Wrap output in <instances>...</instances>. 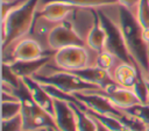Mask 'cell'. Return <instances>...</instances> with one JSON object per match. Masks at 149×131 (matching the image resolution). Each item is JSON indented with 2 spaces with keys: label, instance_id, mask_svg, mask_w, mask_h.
I'll list each match as a JSON object with an SVG mask.
<instances>
[{
  "label": "cell",
  "instance_id": "18",
  "mask_svg": "<svg viewBox=\"0 0 149 131\" xmlns=\"http://www.w3.org/2000/svg\"><path fill=\"white\" fill-rule=\"evenodd\" d=\"M105 43H106V30L102 27L99 15L98 19L92 28V30L90 31L87 39H86V46L97 51V52H101L105 49Z\"/></svg>",
  "mask_w": 149,
  "mask_h": 131
},
{
  "label": "cell",
  "instance_id": "34",
  "mask_svg": "<svg viewBox=\"0 0 149 131\" xmlns=\"http://www.w3.org/2000/svg\"><path fill=\"white\" fill-rule=\"evenodd\" d=\"M36 131H45V129H42V130H36Z\"/></svg>",
  "mask_w": 149,
  "mask_h": 131
},
{
  "label": "cell",
  "instance_id": "23",
  "mask_svg": "<svg viewBox=\"0 0 149 131\" xmlns=\"http://www.w3.org/2000/svg\"><path fill=\"white\" fill-rule=\"evenodd\" d=\"M21 110H22L21 100L2 102V119L12 118V117L21 114Z\"/></svg>",
  "mask_w": 149,
  "mask_h": 131
},
{
  "label": "cell",
  "instance_id": "28",
  "mask_svg": "<svg viewBox=\"0 0 149 131\" xmlns=\"http://www.w3.org/2000/svg\"><path fill=\"white\" fill-rule=\"evenodd\" d=\"M142 37H143V41L146 42V44L149 46V28H144L142 30Z\"/></svg>",
  "mask_w": 149,
  "mask_h": 131
},
{
  "label": "cell",
  "instance_id": "6",
  "mask_svg": "<svg viewBox=\"0 0 149 131\" xmlns=\"http://www.w3.org/2000/svg\"><path fill=\"white\" fill-rule=\"evenodd\" d=\"M47 54L43 48L30 36H24L6 48H2V64H13L15 61H26L42 58Z\"/></svg>",
  "mask_w": 149,
  "mask_h": 131
},
{
  "label": "cell",
  "instance_id": "25",
  "mask_svg": "<svg viewBox=\"0 0 149 131\" xmlns=\"http://www.w3.org/2000/svg\"><path fill=\"white\" fill-rule=\"evenodd\" d=\"M2 131H23V118L19 114L12 118L2 119Z\"/></svg>",
  "mask_w": 149,
  "mask_h": 131
},
{
  "label": "cell",
  "instance_id": "7",
  "mask_svg": "<svg viewBox=\"0 0 149 131\" xmlns=\"http://www.w3.org/2000/svg\"><path fill=\"white\" fill-rule=\"evenodd\" d=\"M97 13L99 15V19H100V22H101L102 27L106 30V43H105V49L104 50L109 51L111 53L115 54L122 61H126V63H129V64H133L134 66H136V64L134 63V60L132 59V57L128 53L127 46L123 42V38L121 36V32H120L118 26L111 19H108L106 15H104L100 10L97 9ZM137 70L140 71L139 67H137Z\"/></svg>",
  "mask_w": 149,
  "mask_h": 131
},
{
  "label": "cell",
  "instance_id": "19",
  "mask_svg": "<svg viewBox=\"0 0 149 131\" xmlns=\"http://www.w3.org/2000/svg\"><path fill=\"white\" fill-rule=\"evenodd\" d=\"M44 1H59V2L68 3L72 7L92 8V9H99L105 6L119 3L118 0H44Z\"/></svg>",
  "mask_w": 149,
  "mask_h": 131
},
{
  "label": "cell",
  "instance_id": "31",
  "mask_svg": "<svg viewBox=\"0 0 149 131\" xmlns=\"http://www.w3.org/2000/svg\"><path fill=\"white\" fill-rule=\"evenodd\" d=\"M147 87H148V103H149V81H147Z\"/></svg>",
  "mask_w": 149,
  "mask_h": 131
},
{
  "label": "cell",
  "instance_id": "26",
  "mask_svg": "<svg viewBox=\"0 0 149 131\" xmlns=\"http://www.w3.org/2000/svg\"><path fill=\"white\" fill-rule=\"evenodd\" d=\"M2 66H3V71H2V82H6V83L10 85L12 87H14L15 89H17V88L20 87L21 79L13 72V70L10 68L9 65L2 64Z\"/></svg>",
  "mask_w": 149,
  "mask_h": 131
},
{
  "label": "cell",
  "instance_id": "9",
  "mask_svg": "<svg viewBox=\"0 0 149 131\" xmlns=\"http://www.w3.org/2000/svg\"><path fill=\"white\" fill-rule=\"evenodd\" d=\"M49 44L54 52L66 46H73V45L86 46V43L78 36V34L65 21L61 22L51 31L49 37Z\"/></svg>",
  "mask_w": 149,
  "mask_h": 131
},
{
  "label": "cell",
  "instance_id": "24",
  "mask_svg": "<svg viewBox=\"0 0 149 131\" xmlns=\"http://www.w3.org/2000/svg\"><path fill=\"white\" fill-rule=\"evenodd\" d=\"M136 19L143 29L149 28V0H140L136 10Z\"/></svg>",
  "mask_w": 149,
  "mask_h": 131
},
{
  "label": "cell",
  "instance_id": "16",
  "mask_svg": "<svg viewBox=\"0 0 149 131\" xmlns=\"http://www.w3.org/2000/svg\"><path fill=\"white\" fill-rule=\"evenodd\" d=\"M73 73L77 74L83 80H85L86 82H90L92 85L98 86L102 90L105 88H107L109 85L114 83V80L112 79L111 74L108 72L97 67V66H92V67H86V68H81V70H78V71H73Z\"/></svg>",
  "mask_w": 149,
  "mask_h": 131
},
{
  "label": "cell",
  "instance_id": "13",
  "mask_svg": "<svg viewBox=\"0 0 149 131\" xmlns=\"http://www.w3.org/2000/svg\"><path fill=\"white\" fill-rule=\"evenodd\" d=\"M111 77L115 83L132 90L134 89L137 81L141 78H143V75L141 74V72L137 70L136 66L126 61H121L112 72Z\"/></svg>",
  "mask_w": 149,
  "mask_h": 131
},
{
  "label": "cell",
  "instance_id": "32",
  "mask_svg": "<svg viewBox=\"0 0 149 131\" xmlns=\"http://www.w3.org/2000/svg\"><path fill=\"white\" fill-rule=\"evenodd\" d=\"M12 1H16V0H2V2H12Z\"/></svg>",
  "mask_w": 149,
  "mask_h": 131
},
{
  "label": "cell",
  "instance_id": "17",
  "mask_svg": "<svg viewBox=\"0 0 149 131\" xmlns=\"http://www.w3.org/2000/svg\"><path fill=\"white\" fill-rule=\"evenodd\" d=\"M52 56L54 54H47L42 58L34 59V60L15 61V63L10 64L9 66L20 79L26 78V77H34L43 66H45L48 63H50L52 60Z\"/></svg>",
  "mask_w": 149,
  "mask_h": 131
},
{
  "label": "cell",
  "instance_id": "20",
  "mask_svg": "<svg viewBox=\"0 0 149 131\" xmlns=\"http://www.w3.org/2000/svg\"><path fill=\"white\" fill-rule=\"evenodd\" d=\"M122 60L120 58H118L115 54L111 53L109 51H101L99 52L98 54V58H97V63H95V66L108 72L109 74H112V72L115 70V67L121 63Z\"/></svg>",
  "mask_w": 149,
  "mask_h": 131
},
{
  "label": "cell",
  "instance_id": "29",
  "mask_svg": "<svg viewBox=\"0 0 149 131\" xmlns=\"http://www.w3.org/2000/svg\"><path fill=\"white\" fill-rule=\"evenodd\" d=\"M97 123H98V131H109V130H107L105 126H102L98 121H97Z\"/></svg>",
  "mask_w": 149,
  "mask_h": 131
},
{
  "label": "cell",
  "instance_id": "15",
  "mask_svg": "<svg viewBox=\"0 0 149 131\" xmlns=\"http://www.w3.org/2000/svg\"><path fill=\"white\" fill-rule=\"evenodd\" d=\"M72 9H73L72 6L64 2L41 0L37 9V14H41L55 22H63L69 16Z\"/></svg>",
  "mask_w": 149,
  "mask_h": 131
},
{
  "label": "cell",
  "instance_id": "12",
  "mask_svg": "<svg viewBox=\"0 0 149 131\" xmlns=\"http://www.w3.org/2000/svg\"><path fill=\"white\" fill-rule=\"evenodd\" d=\"M104 93L119 109H127L135 104L142 103L132 89L121 87L115 82L109 85L107 88H105Z\"/></svg>",
  "mask_w": 149,
  "mask_h": 131
},
{
  "label": "cell",
  "instance_id": "35",
  "mask_svg": "<svg viewBox=\"0 0 149 131\" xmlns=\"http://www.w3.org/2000/svg\"><path fill=\"white\" fill-rule=\"evenodd\" d=\"M125 131H133V130H127V129H126V130H125Z\"/></svg>",
  "mask_w": 149,
  "mask_h": 131
},
{
  "label": "cell",
  "instance_id": "33",
  "mask_svg": "<svg viewBox=\"0 0 149 131\" xmlns=\"http://www.w3.org/2000/svg\"><path fill=\"white\" fill-rule=\"evenodd\" d=\"M146 80H147V81H149V73H148V78H147Z\"/></svg>",
  "mask_w": 149,
  "mask_h": 131
},
{
  "label": "cell",
  "instance_id": "2",
  "mask_svg": "<svg viewBox=\"0 0 149 131\" xmlns=\"http://www.w3.org/2000/svg\"><path fill=\"white\" fill-rule=\"evenodd\" d=\"M40 2L41 0H27L1 17L2 48L8 46L30 32Z\"/></svg>",
  "mask_w": 149,
  "mask_h": 131
},
{
  "label": "cell",
  "instance_id": "4",
  "mask_svg": "<svg viewBox=\"0 0 149 131\" xmlns=\"http://www.w3.org/2000/svg\"><path fill=\"white\" fill-rule=\"evenodd\" d=\"M14 94L21 100V103H22L21 115L23 118V131H36V130L48 129V128L58 129L54 116L50 115L47 110L41 108L38 104H36L31 100L22 80H21L20 87L15 89Z\"/></svg>",
  "mask_w": 149,
  "mask_h": 131
},
{
  "label": "cell",
  "instance_id": "21",
  "mask_svg": "<svg viewBox=\"0 0 149 131\" xmlns=\"http://www.w3.org/2000/svg\"><path fill=\"white\" fill-rule=\"evenodd\" d=\"M85 108V107H84ZM85 110L95 119L98 121L102 126H105L107 130L109 131H125L126 128L122 125V123L116 118V117H113L111 115H101V114H97V112H93L91 110H88L87 108H85Z\"/></svg>",
  "mask_w": 149,
  "mask_h": 131
},
{
  "label": "cell",
  "instance_id": "36",
  "mask_svg": "<svg viewBox=\"0 0 149 131\" xmlns=\"http://www.w3.org/2000/svg\"><path fill=\"white\" fill-rule=\"evenodd\" d=\"M147 131H149V126H148V129H147Z\"/></svg>",
  "mask_w": 149,
  "mask_h": 131
},
{
  "label": "cell",
  "instance_id": "5",
  "mask_svg": "<svg viewBox=\"0 0 149 131\" xmlns=\"http://www.w3.org/2000/svg\"><path fill=\"white\" fill-rule=\"evenodd\" d=\"M99 52L80 45L66 46L55 51L52 56V64L64 71H78L86 67L95 66Z\"/></svg>",
  "mask_w": 149,
  "mask_h": 131
},
{
  "label": "cell",
  "instance_id": "27",
  "mask_svg": "<svg viewBox=\"0 0 149 131\" xmlns=\"http://www.w3.org/2000/svg\"><path fill=\"white\" fill-rule=\"evenodd\" d=\"M118 2L121 6L126 7L128 10H130L136 16V10H137V6H139L140 0H118Z\"/></svg>",
  "mask_w": 149,
  "mask_h": 131
},
{
  "label": "cell",
  "instance_id": "11",
  "mask_svg": "<svg viewBox=\"0 0 149 131\" xmlns=\"http://www.w3.org/2000/svg\"><path fill=\"white\" fill-rule=\"evenodd\" d=\"M21 80H22L23 85L26 86L31 100L36 104H38L41 108L47 110L50 115L54 116V112H55V100L47 93V90L44 89L42 83L38 82L37 80H35L33 77H26V78H22Z\"/></svg>",
  "mask_w": 149,
  "mask_h": 131
},
{
  "label": "cell",
  "instance_id": "30",
  "mask_svg": "<svg viewBox=\"0 0 149 131\" xmlns=\"http://www.w3.org/2000/svg\"><path fill=\"white\" fill-rule=\"evenodd\" d=\"M45 131H59V130L56 128H48V129H45Z\"/></svg>",
  "mask_w": 149,
  "mask_h": 131
},
{
  "label": "cell",
  "instance_id": "3",
  "mask_svg": "<svg viewBox=\"0 0 149 131\" xmlns=\"http://www.w3.org/2000/svg\"><path fill=\"white\" fill-rule=\"evenodd\" d=\"M33 78L41 83L55 86L56 88H58L68 94H72V95L74 93H81L85 90L101 89L95 85L86 82L85 80L79 78L73 72L57 68L52 64V61H50L45 66H43Z\"/></svg>",
  "mask_w": 149,
  "mask_h": 131
},
{
  "label": "cell",
  "instance_id": "8",
  "mask_svg": "<svg viewBox=\"0 0 149 131\" xmlns=\"http://www.w3.org/2000/svg\"><path fill=\"white\" fill-rule=\"evenodd\" d=\"M97 19H98L97 9L73 7L71 13L64 21L68 22L71 26V28L78 34V36L86 43L87 36L92 30Z\"/></svg>",
  "mask_w": 149,
  "mask_h": 131
},
{
  "label": "cell",
  "instance_id": "22",
  "mask_svg": "<svg viewBox=\"0 0 149 131\" xmlns=\"http://www.w3.org/2000/svg\"><path fill=\"white\" fill-rule=\"evenodd\" d=\"M121 110L140 118L147 126H149V103H139L130 108L121 109Z\"/></svg>",
  "mask_w": 149,
  "mask_h": 131
},
{
  "label": "cell",
  "instance_id": "10",
  "mask_svg": "<svg viewBox=\"0 0 149 131\" xmlns=\"http://www.w3.org/2000/svg\"><path fill=\"white\" fill-rule=\"evenodd\" d=\"M61 22H55L51 21L49 19H47L45 16L41 15V14H36L35 21L33 23V27L30 29V32L28 34V36H30L31 38H34L47 53L54 54L55 52L51 50L50 44H49V37L51 31L59 24Z\"/></svg>",
  "mask_w": 149,
  "mask_h": 131
},
{
  "label": "cell",
  "instance_id": "1",
  "mask_svg": "<svg viewBox=\"0 0 149 131\" xmlns=\"http://www.w3.org/2000/svg\"><path fill=\"white\" fill-rule=\"evenodd\" d=\"M98 10L118 26L129 56L140 68L143 78L147 79L149 73V46L143 41V28L137 22L136 16L120 3L105 6Z\"/></svg>",
  "mask_w": 149,
  "mask_h": 131
},
{
  "label": "cell",
  "instance_id": "14",
  "mask_svg": "<svg viewBox=\"0 0 149 131\" xmlns=\"http://www.w3.org/2000/svg\"><path fill=\"white\" fill-rule=\"evenodd\" d=\"M54 117L59 131H77L76 115L70 102L55 100Z\"/></svg>",
  "mask_w": 149,
  "mask_h": 131
}]
</instances>
